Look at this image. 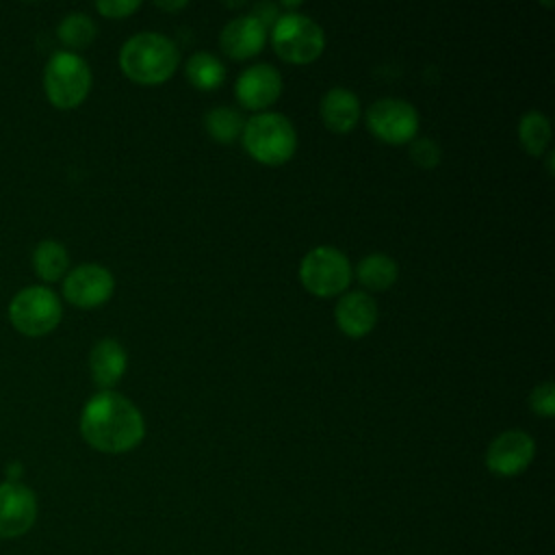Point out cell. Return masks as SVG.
I'll return each instance as SVG.
<instances>
[{
  "instance_id": "1",
  "label": "cell",
  "mask_w": 555,
  "mask_h": 555,
  "mask_svg": "<svg viewBox=\"0 0 555 555\" xmlns=\"http://www.w3.org/2000/svg\"><path fill=\"white\" fill-rule=\"evenodd\" d=\"M80 436L102 453H128L141 444L145 421L141 410L115 390L95 392L80 412Z\"/></svg>"
},
{
  "instance_id": "2",
  "label": "cell",
  "mask_w": 555,
  "mask_h": 555,
  "mask_svg": "<svg viewBox=\"0 0 555 555\" xmlns=\"http://www.w3.org/2000/svg\"><path fill=\"white\" fill-rule=\"evenodd\" d=\"M178 48L160 33L147 30L132 35L119 50V67L137 85L167 82L178 69Z\"/></svg>"
},
{
  "instance_id": "3",
  "label": "cell",
  "mask_w": 555,
  "mask_h": 555,
  "mask_svg": "<svg viewBox=\"0 0 555 555\" xmlns=\"http://www.w3.org/2000/svg\"><path fill=\"white\" fill-rule=\"evenodd\" d=\"M243 145L247 154L269 167L288 163L297 150V132L282 113H258L245 121Z\"/></svg>"
},
{
  "instance_id": "4",
  "label": "cell",
  "mask_w": 555,
  "mask_h": 555,
  "mask_svg": "<svg viewBox=\"0 0 555 555\" xmlns=\"http://www.w3.org/2000/svg\"><path fill=\"white\" fill-rule=\"evenodd\" d=\"M91 67L89 63L69 50L54 52L43 69V91L54 108L72 111L78 108L91 91Z\"/></svg>"
},
{
  "instance_id": "5",
  "label": "cell",
  "mask_w": 555,
  "mask_h": 555,
  "mask_svg": "<svg viewBox=\"0 0 555 555\" xmlns=\"http://www.w3.org/2000/svg\"><path fill=\"white\" fill-rule=\"evenodd\" d=\"M269 35L278 56L295 65L317 61L325 48L323 28L312 17L297 11L280 13L275 24L269 28Z\"/></svg>"
},
{
  "instance_id": "6",
  "label": "cell",
  "mask_w": 555,
  "mask_h": 555,
  "mask_svg": "<svg viewBox=\"0 0 555 555\" xmlns=\"http://www.w3.org/2000/svg\"><path fill=\"white\" fill-rule=\"evenodd\" d=\"M63 319V306L56 293L48 286L35 284L20 288L9 301V321L24 336H46Z\"/></svg>"
},
{
  "instance_id": "7",
  "label": "cell",
  "mask_w": 555,
  "mask_h": 555,
  "mask_svg": "<svg viewBox=\"0 0 555 555\" xmlns=\"http://www.w3.org/2000/svg\"><path fill=\"white\" fill-rule=\"evenodd\" d=\"M299 280L304 288L317 297L340 295L351 282L349 258L330 245L312 247L299 262Z\"/></svg>"
},
{
  "instance_id": "8",
  "label": "cell",
  "mask_w": 555,
  "mask_h": 555,
  "mask_svg": "<svg viewBox=\"0 0 555 555\" xmlns=\"http://www.w3.org/2000/svg\"><path fill=\"white\" fill-rule=\"evenodd\" d=\"M366 126L379 141L405 145L416 139L418 113L408 100L382 98L369 106Z\"/></svg>"
},
{
  "instance_id": "9",
  "label": "cell",
  "mask_w": 555,
  "mask_h": 555,
  "mask_svg": "<svg viewBox=\"0 0 555 555\" xmlns=\"http://www.w3.org/2000/svg\"><path fill=\"white\" fill-rule=\"evenodd\" d=\"M113 291V273L95 262L78 264L63 278V297L76 308H98L111 299Z\"/></svg>"
},
{
  "instance_id": "10",
  "label": "cell",
  "mask_w": 555,
  "mask_h": 555,
  "mask_svg": "<svg viewBox=\"0 0 555 555\" xmlns=\"http://www.w3.org/2000/svg\"><path fill=\"white\" fill-rule=\"evenodd\" d=\"M535 455L533 438L522 429L501 431L486 449V466L499 477H516L527 470Z\"/></svg>"
},
{
  "instance_id": "11",
  "label": "cell",
  "mask_w": 555,
  "mask_h": 555,
  "mask_svg": "<svg viewBox=\"0 0 555 555\" xmlns=\"http://www.w3.org/2000/svg\"><path fill=\"white\" fill-rule=\"evenodd\" d=\"M37 520V496L20 481L0 483V538L11 540L28 533Z\"/></svg>"
},
{
  "instance_id": "12",
  "label": "cell",
  "mask_w": 555,
  "mask_h": 555,
  "mask_svg": "<svg viewBox=\"0 0 555 555\" xmlns=\"http://www.w3.org/2000/svg\"><path fill=\"white\" fill-rule=\"evenodd\" d=\"M282 93V76L269 63H258L238 74L234 82V95L243 108L264 111Z\"/></svg>"
},
{
  "instance_id": "13",
  "label": "cell",
  "mask_w": 555,
  "mask_h": 555,
  "mask_svg": "<svg viewBox=\"0 0 555 555\" xmlns=\"http://www.w3.org/2000/svg\"><path fill=\"white\" fill-rule=\"evenodd\" d=\"M267 37H269V30L254 15L247 13L230 20L223 26L219 35V46L230 59L245 61L256 56L264 48Z\"/></svg>"
},
{
  "instance_id": "14",
  "label": "cell",
  "mask_w": 555,
  "mask_h": 555,
  "mask_svg": "<svg viewBox=\"0 0 555 555\" xmlns=\"http://www.w3.org/2000/svg\"><path fill=\"white\" fill-rule=\"evenodd\" d=\"M338 330L349 338H362L371 334L377 323V304L371 295L362 291H351L343 295L334 308Z\"/></svg>"
},
{
  "instance_id": "15",
  "label": "cell",
  "mask_w": 555,
  "mask_h": 555,
  "mask_svg": "<svg viewBox=\"0 0 555 555\" xmlns=\"http://www.w3.org/2000/svg\"><path fill=\"white\" fill-rule=\"evenodd\" d=\"M128 366V353L115 338H100L89 353V373L100 390H113L124 377Z\"/></svg>"
},
{
  "instance_id": "16",
  "label": "cell",
  "mask_w": 555,
  "mask_h": 555,
  "mask_svg": "<svg viewBox=\"0 0 555 555\" xmlns=\"http://www.w3.org/2000/svg\"><path fill=\"white\" fill-rule=\"evenodd\" d=\"M319 111H321L323 126L336 134L351 132L358 126L360 115H362L358 95L343 87H334V89L325 91L321 98Z\"/></svg>"
},
{
  "instance_id": "17",
  "label": "cell",
  "mask_w": 555,
  "mask_h": 555,
  "mask_svg": "<svg viewBox=\"0 0 555 555\" xmlns=\"http://www.w3.org/2000/svg\"><path fill=\"white\" fill-rule=\"evenodd\" d=\"M397 275H399L397 262L388 254H382V251L364 256L356 267L358 282L364 288L375 291V293L390 288L397 282Z\"/></svg>"
},
{
  "instance_id": "18",
  "label": "cell",
  "mask_w": 555,
  "mask_h": 555,
  "mask_svg": "<svg viewBox=\"0 0 555 555\" xmlns=\"http://www.w3.org/2000/svg\"><path fill=\"white\" fill-rule=\"evenodd\" d=\"M33 269L43 282H59L61 278H65L69 269V254L63 243L54 238H43L33 251Z\"/></svg>"
},
{
  "instance_id": "19",
  "label": "cell",
  "mask_w": 555,
  "mask_h": 555,
  "mask_svg": "<svg viewBox=\"0 0 555 555\" xmlns=\"http://www.w3.org/2000/svg\"><path fill=\"white\" fill-rule=\"evenodd\" d=\"M186 80L199 91H215L225 80L223 63L210 52H197L186 61Z\"/></svg>"
},
{
  "instance_id": "20",
  "label": "cell",
  "mask_w": 555,
  "mask_h": 555,
  "mask_svg": "<svg viewBox=\"0 0 555 555\" xmlns=\"http://www.w3.org/2000/svg\"><path fill=\"white\" fill-rule=\"evenodd\" d=\"M518 141L529 156H542L551 143V121L540 111H529L518 121Z\"/></svg>"
},
{
  "instance_id": "21",
  "label": "cell",
  "mask_w": 555,
  "mask_h": 555,
  "mask_svg": "<svg viewBox=\"0 0 555 555\" xmlns=\"http://www.w3.org/2000/svg\"><path fill=\"white\" fill-rule=\"evenodd\" d=\"M204 126L217 143H234L243 134L245 119L236 108L217 106L204 115Z\"/></svg>"
},
{
  "instance_id": "22",
  "label": "cell",
  "mask_w": 555,
  "mask_h": 555,
  "mask_svg": "<svg viewBox=\"0 0 555 555\" xmlns=\"http://www.w3.org/2000/svg\"><path fill=\"white\" fill-rule=\"evenodd\" d=\"M95 33H98L95 22L87 13H80V11L67 13L56 28L61 43L67 46L69 50L87 48L95 39Z\"/></svg>"
},
{
  "instance_id": "23",
  "label": "cell",
  "mask_w": 555,
  "mask_h": 555,
  "mask_svg": "<svg viewBox=\"0 0 555 555\" xmlns=\"http://www.w3.org/2000/svg\"><path fill=\"white\" fill-rule=\"evenodd\" d=\"M410 156L412 160L423 169H434L440 163V145L431 139H414L410 143Z\"/></svg>"
},
{
  "instance_id": "24",
  "label": "cell",
  "mask_w": 555,
  "mask_h": 555,
  "mask_svg": "<svg viewBox=\"0 0 555 555\" xmlns=\"http://www.w3.org/2000/svg\"><path fill=\"white\" fill-rule=\"evenodd\" d=\"M529 408L544 416V418H551L555 414V388H553V382H542L538 384L531 395H529Z\"/></svg>"
},
{
  "instance_id": "25",
  "label": "cell",
  "mask_w": 555,
  "mask_h": 555,
  "mask_svg": "<svg viewBox=\"0 0 555 555\" xmlns=\"http://www.w3.org/2000/svg\"><path fill=\"white\" fill-rule=\"evenodd\" d=\"M141 7L139 0H100L95 2V11L111 20H121L132 15Z\"/></svg>"
},
{
  "instance_id": "26",
  "label": "cell",
  "mask_w": 555,
  "mask_h": 555,
  "mask_svg": "<svg viewBox=\"0 0 555 555\" xmlns=\"http://www.w3.org/2000/svg\"><path fill=\"white\" fill-rule=\"evenodd\" d=\"M267 30L275 24V20L280 17V11H278V4H271V2H258L251 7V13Z\"/></svg>"
},
{
  "instance_id": "27",
  "label": "cell",
  "mask_w": 555,
  "mask_h": 555,
  "mask_svg": "<svg viewBox=\"0 0 555 555\" xmlns=\"http://www.w3.org/2000/svg\"><path fill=\"white\" fill-rule=\"evenodd\" d=\"M154 7L163 9V11H180V9L186 7V2L184 0H180V2H154Z\"/></svg>"
}]
</instances>
